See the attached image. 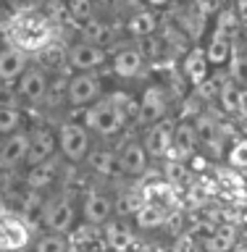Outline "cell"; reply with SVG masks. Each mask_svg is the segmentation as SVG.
Listing matches in <instances>:
<instances>
[{
    "label": "cell",
    "mask_w": 247,
    "mask_h": 252,
    "mask_svg": "<svg viewBox=\"0 0 247 252\" xmlns=\"http://www.w3.org/2000/svg\"><path fill=\"white\" fill-rule=\"evenodd\" d=\"M76 37L84 39V42H92L98 47L110 50V47H116V42H118V29H116V24L110 19H106L103 13H98V16H92V19H87L84 24H79Z\"/></svg>",
    "instance_id": "cell-19"
},
{
    "label": "cell",
    "mask_w": 247,
    "mask_h": 252,
    "mask_svg": "<svg viewBox=\"0 0 247 252\" xmlns=\"http://www.w3.org/2000/svg\"><path fill=\"white\" fill-rule=\"evenodd\" d=\"M106 231H103V242H106V247L110 252H129L132 247V242H134V236L129 231V226L124 223V220H110V223L103 226Z\"/></svg>",
    "instance_id": "cell-27"
},
{
    "label": "cell",
    "mask_w": 247,
    "mask_h": 252,
    "mask_svg": "<svg viewBox=\"0 0 247 252\" xmlns=\"http://www.w3.org/2000/svg\"><path fill=\"white\" fill-rule=\"evenodd\" d=\"M0 108H21L19 92H16V84L0 82ZM24 110V108H21Z\"/></svg>",
    "instance_id": "cell-34"
},
{
    "label": "cell",
    "mask_w": 247,
    "mask_h": 252,
    "mask_svg": "<svg viewBox=\"0 0 247 252\" xmlns=\"http://www.w3.org/2000/svg\"><path fill=\"white\" fill-rule=\"evenodd\" d=\"M3 3H5V0H0V19L5 16V8H3Z\"/></svg>",
    "instance_id": "cell-38"
},
{
    "label": "cell",
    "mask_w": 247,
    "mask_h": 252,
    "mask_svg": "<svg viewBox=\"0 0 247 252\" xmlns=\"http://www.w3.org/2000/svg\"><path fill=\"white\" fill-rule=\"evenodd\" d=\"M171 210L176 208H166L161 202H142L140 210L132 216V223L137 226V231H163Z\"/></svg>",
    "instance_id": "cell-24"
},
{
    "label": "cell",
    "mask_w": 247,
    "mask_h": 252,
    "mask_svg": "<svg viewBox=\"0 0 247 252\" xmlns=\"http://www.w3.org/2000/svg\"><path fill=\"white\" fill-rule=\"evenodd\" d=\"M200 145H197V131H195V118L181 116L174 118V147H171V158L176 160H187L189 155H195Z\"/></svg>",
    "instance_id": "cell-22"
},
{
    "label": "cell",
    "mask_w": 247,
    "mask_h": 252,
    "mask_svg": "<svg viewBox=\"0 0 247 252\" xmlns=\"http://www.w3.org/2000/svg\"><path fill=\"white\" fill-rule=\"evenodd\" d=\"M179 74L184 76V82L189 84V90H200V87L211 79L213 74V68H211V63L208 58H205V50H203V45H192L189 50L179 58Z\"/></svg>",
    "instance_id": "cell-17"
},
{
    "label": "cell",
    "mask_w": 247,
    "mask_h": 252,
    "mask_svg": "<svg viewBox=\"0 0 247 252\" xmlns=\"http://www.w3.org/2000/svg\"><path fill=\"white\" fill-rule=\"evenodd\" d=\"M29 126V113L21 108H0V139L24 131Z\"/></svg>",
    "instance_id": "cell-28"
},
{
    "label": "cell",
    "mask_w": 247,
    "mask_h": 252,
    "mask_svg": "<svg viewBox=\"0 0 247 252\" xmlns=\"http://www.w3.org/2000/svg\"><path fill=\"white\" fill-rule=\"evenodd\" d=\"M232 252H247V244L245 242H237L234 247H232Z\"/></svg>",
    "instance_id": "cell-37"
},
{
    "label": "cell",
    "mask_w": 247,
    "mask_h": 252,
    "mask_svg": "<svg viewBox=\"0 0 247 252\" xmlns=\"http://www.w3.org/2000/svg\"><path fill=\"white\" fill-rule=\"evenodd\" d=\"M237 42H240V39L229 37V34H224V32L208 29V34H205V39H203L200 45H203L205 58H208L213 71H226L229 61H232V55H234Z\"/></svg>",
    "instance_id": "cell-18"
},
{
    "label": "cell",
    "mask_w": 247,
    "mask_h": 252,
    "mask_svg": "<svg viewBox=\"0 0 247 252\" xmlns=\"http://www.w3.org/2000/svg\"><path fill=\"white\" fill-rule=\"evenodd\" d=\"M19 176H21V173H19ZM19 176H13V173H8V171L0 168V192H8L11 184H13V179H19Z\"/></svg>",
    "instance_id": "cell-36"
},
{
    "label": "cell",
    "mask_w": 247,
    "mask_h": 252,
    "mask_svg": "<svg viewBox=\"0 0 247 252\" xmlns=\"http://www.w3.org/2000/svg\"><path fill=\"white\" fill-rule=\"evenodd\" d=\"M47 84H50V71H47L42 63H29V68L24 71L16 82V92H19L21 108L32 116L42 113V102L47 94Z\"/></svg>",
    "instance_id": "cell-7"
},
{
    "label": "cell",
    "mask_w": 247,
    "mask_h": 252,
    "mask_svg": "<svg viewBox=\"0 0 247 252\" xmlns=\"http://www.w3.org/2000/svg\"><path fill=\"white\" fill-rule=\"evenodd\" d=\"M176 0H142V5H147V8H153V11H166V8H171Z\"/></svg>",
    "instance_id": "cell-35"
},
{
    "label": "cell",
    "mask_w": 247,
    "mask_h": 252,
    "mask_svg": "<svg viewBox=\"0 0 247 252\" xmlns=\"http://www.w3.org/2000/svg\"><path fill=\"white\" fill-rule=\"evenodd\" d=\"M124 29L132 39H145L150 34H158V29H161V13L147 8V5H140V8L126 13Z\"/></svg>",
    "instance_id": "cell-21"
},
{
    "label": "cell",
    "mask_w": 247,
    "mask_h": 252,
    "mask_svg": "<svg viewBox=\"0 0 247 252\" xmlns=\"http://www.w3.org/2000/svg\"><path fill=\"white\" fill-rule=\"evenodd\" d=\"M63 168H66L63 158L55 155V158H50V160H45V163L27 165V168L21 171L19 181H21L24 187H29V189H35V192H39V194H47V192H53V189L61 184Z\"/></svg>",
    "instance_id": "cell-14"
},
{
    "label": "cell",
    "mask_w": 247,
    "mask_h": 252,
    "mask_svg": "<svg viewBox=\"0 0 247 252\" xmlns=\"http://www.w3.org/2000/svg\"><path fill=\"white\" fill-rule=\"evenodd\" d=\"M27 68H29V55H24L16 47L0 45V82L16 84Z\"/></svg>",
    "instance_id": "cell-25"
},
{
    "label": "cell",
    "mask_w": 247,
    "mask_h": 252,
    "mask_svg": "<svg viewBox=\"0 0 247 252\" xmlns=\"http://www.w3.org/2000/svg\"><path fill=\"white\" fill-rule=\"evenodd\" d=\"M224 163L237 173H247V137H234L229 142V153Z\"/></svg>",
    "instance_id": "cell-33"
},
{
    "label": "cell",
    "mask_w": 247,
    "mask_h": 252,
    "mask_svg": "<svg viewBox=\"0 0 247 252\" xmlns=\"http://www.w3.org/2000/svg\"><path fill=\"white\" fill-rule=\"evenodd\" d=\"M142 145L145 153L150 155L153 163H163L171 158V147H174V118H163L158 124H150L142 129Z\"/></svg>",
    "instance_id": "cell-15"
},
{
    "label": "cell",
    "mask_w": 247,
    "mask_h": 252,
    "mask_svg": "<svg viewBox=\"0 0 247 252\" xmlns=\"http://www.w3.org/2000/svg\"><path fill=\"white\" fill-rule=\"evenodd\" d=\"M226 76L247 92V47L242 45V39L234 47V55H232V61H229V66H226Z\"/></svg>",
    "instance_id": "cell-29"
},
{
    "label": "cell",
    "mask_w": 247,
    "mask_h": 252,
    "mask_svg": "<svg viewBox=\"0 0 247 252\" xmlns=\"http://www.w3.org/2000/svg\"><path fill=\"white\" fill-rule=\"evenodd\" d=\"M79 218H82V223L98 226V228L110 223V220L116 218L113 194L106 192V189L98 187V184H90L82 194H79Z\"/></svg>",
    "instance_id": "cell-9"
},
{
    "label": "cell",
    "mask_w": 247,
    "mask_h": 252,
    "mask_svg": "<svg viewBox=\"0 0 247 252\" xmlns=\"http://www.w3.org/2000/svg\"><path fill=\"white\" fill-rule=\"evenodd\" d=\"M216 105L218 110L224 113L226 118H237V116H245L247 113V92L242 87H237L232 79H224L218 87V94H216Z\"/></svg>",
    "instance_id": "cell-23"
},
{
    "label": "cell",
    "mask_w": 247,
    "mask_h": 252,
    "mask_svg": "<svg viewBox=\"0 0 247 252\" xmlns=\"http://www.w3.org/2000/svg\"><path fill=\"white\" fill-rule=\"evenodd\" d=\"M37 223L50 234H63L69 236L79 226V202L71 197V192H53L50 197L42 200Z\"/></svg>",
    "instance_id": "cell-3"
},
{
    "label": "cell",
    "mask_w": 247,
    "mask_h": 252,
    "mask_svg": "<svg viewBox=\"0 0 247 252\" xmlns=\"http://www.w3.org/2000/svg\"><path fill=\"white\" fill-rule=\"evenodd\" d=\"M63 5H66V16L74 27L98 16V0H63Z\"/></svg>",
    "instance_id": "cell-30"
},
{
    "label": "cell",
    "mask_w": 247,
    "mask_h": 252,
    "mask_svg": "<svg viewBox=\"0 0 247 252\" xmlns=\"http://www.w3.org/2000/svg\"><path fill=\"white\" fill-rule=\"evenodd\" d=\"M87 126V131L100 142L121 139L124 131L137 121V94L124 90H108L98 102L74 113Z\"/></svg>",
    "instance_id": "cell-2"
},
{
    "label": "cell",
    "mask_w": 247,
    "mask_h": 252,
    "mask_svg": "<svg viewBox=\"0 0 247 252\" xmlns=\"http://www.w3.org/2000/svg\"><path fill=\"white\" fill-rule=\"evenodd\" d=\"M27 155H29L27 129L0 139V168H3V171L19 176V173L27 168Z\"/></svg>",
    "instance_id": "cell-16"
},
{
    "label": "cell",
    "mask_w": 247,
    "mask_h": 252,
    "mask_svg": "<svg viewBox=\"0 0 247 252\" xmlns=\"http://www.w3.org/2000/svg\"><path fill=\"white\" fill-rule=\"evenodd\" d=\"M195 131H197V145H200V153L208 158L211 163H224L226 153H229V134L224 121L213 118L208 110H200L195 116Z\"/></svg>",
    "instance_id": "cell-5"
},
{
    "label": "cell",
    "mask_w": 247,
    "mask_h": 252,
    "mask_svg": "<svg viewBox=\"0 0 247 252\" xmlns=\"http://www.w3.org/2000/svg\"><path fill=\"white\" fill-rule=\"evenodd\" d=\"M171 102L174 94L166 87V82H150L147 87H142V92L137 94V121H134V126L145 129L150 124L171 118Z\"/></svg>",
    "instance_id": "cell-6"
},
{
    "label": "cell",
    "mask_w": 247,
    "mask_h": 252,
    "mask_svg": "<svg viewBox=\"0 0 247 252\" xmlns=\"http://www.w3.org/2000/svg\"><path fill=\"white\" fill-rule=\"evenodd\" d=\"M0 45L16 47L24 55H42L61 45V24L42 5L5 11L0 19Z\"/></svg>",
    "instance_id": "cell-1"
},
{
    "label": "cell",
    "mask_w": 247,
    "mask_h": 252,
    "mask_svg": "<svg viewBox=\"0 0 247 252\" xmlns=\"http://www.w3.org/2000/svg\"><path fill=\"white\" fill-rule=\"evenodd\" d=\"M108 92L103 74H69V113L90 108Z\"/></svg>",
    "instance_id": "cell-12"
},
{
    "label": "cell",
    "mask_w": 247,
    "mask_h": 252,
    "mask_svg": "<svg viewBox=\"0 0 247 252\" xmlns=\"http://www.w3.org/2000/svg\"><path fill=\"white\" fill-rule=\"evenodd\" d=\"M163 179L169 181L171 187H184L187 181H192V171L187 168V160H176V158H169L163 160Z\"/></svg>",
    "instance_id": "cell-31"
},
{
    "label": "cell",
    "mask_w": 247,
    "mask_h": 252,
    "mask_svg": "<svg viewBox=\"0 0 247 252\" xmlns=\"http://www.w3.org/2000/svg\"><path fill=\"white\" fill-rule=\"evenodd\" d=\"M242 45H245V47H247V29H245V32H242Z\"/></svg>",
    "instance_id": "cell-39"
},
{
    "label": "cell",
    "mask_w": 247,
    "mask_h": 252,
    "mask_svg": "<svg viewBox=\"0 0 247 252\" xmlns=\"http://www.w3.org/2000/svg\"><path fill=\"white\" fill-rule=\"evenodd\" d=\"M27 137H29V155L27 165L45 163L50 158L58 155V131H55V121L47 118H32L27 126Z\"/></svg>",
    "instance_id": "cell-11"
},
{
    "label": "cell",
    "mask_w": 247,
    "mask_h": 252,
    "mask_svg": "<svg viewBox=\"0 0 247 252\" xmlns=\"http://www.w3.org/2000/svg\"><path fill=\"white\" fill-rule=\"evenodd\" d=\"M108 68L110 74L116 79H121V82H134V79H142L147 74L150 63L147 58L142 55L140 45H116L113 50H110V61H108Z\"/></svg>",
    "instance_id": "cell-13"
},
{
    "label": "cell",
    "mask_w": 247,
    "mask_h": 252,
    "mask_svg": "<svg viewBox=\"0 0 247 252\" xmlns=\"http://www.w3.org/2000/svg\"><path fill=\"white\" fill-rule=\"evenodd\" d=\"M82 168L98 181L118 179V165H116V150L110 145H92L90 155L84 158Z\"/></svg>",
    "instance_id": "cell-20"
},
{
    "label": "cell",
    "mask_w": 247,
    "mask_h": 252,
    "mask_svg": "<svg viewBox=\"0 0 247 252\" xmlns=\"http://www.w3.org/2000/svg\"><path fill=\"white\" fill-rule=\"evenodd\" d=\"M116 165H118V176L121 179H145L147 171L153 168V160L145 153V145H142L140 137H121L116 139Z\"/></svg>",
    "instance_id": "cell-8"
},
{
    "label": "cell",
    "mask_w": 247,
    "mask_h": 252,
    "mask_svg": "<svg viewBox=\"0 0 247 252\" xmlns=\"http://www.w3.org/2000/svg\"><path fill=\"white\" fill-rule=\"evenodd\" d=\"M108 61L110 50L84 42L79 37L66 47V71H71V74H100V71L108 68Z\"/></svg>",
    "instance_id": "cell-10"
},
{
    "label": "cell",
    "mask_w": 247,
    "mask_h": 252,
    "mask_svg": "<svg viewBox=\"0 0 247 252\" xmlns=\"http://www.w3.org/2000/svg\"><path fill=\"white\" fill-rule=\"evenodd\" d=\"M55 131H58V155L63 158V163L82 165L95 145V137L87 131V126L76 116H63L55 121Z\"/></svg>",
    "instance_id": "cell-4"
},
{
    "label": "cell",
    "mask_w": 247,
    "mask_h": 252,
    "mask_svg": "<svg viewBox=\"0 0 247 252\" xmlns=\"http://www.w3.org/2000/svg\"><path fill=\"white\" fill-rule=\"evenodd\" d=\"M240 242V231L232 223H218L208 236L197 239L200 252H232V247Z\"/></svg>",
    "instance_id": "cell-26"
},
{
    "label": "cell",
    "mask_w": 247,
    "mask_h": 252,
    "mask_svg": "<svg viewBox=\"0 0 247 252\" xmlns=\"http://www.w3.org/2000/svg\"><path fill=\"white\" fill-rule=\"evenodd\" d=\"M32 252H71V244H69V236L63 234L42 231L32 242Z\"/></svg>",
    "instance_id": "cell-32"
}]
</instances>
